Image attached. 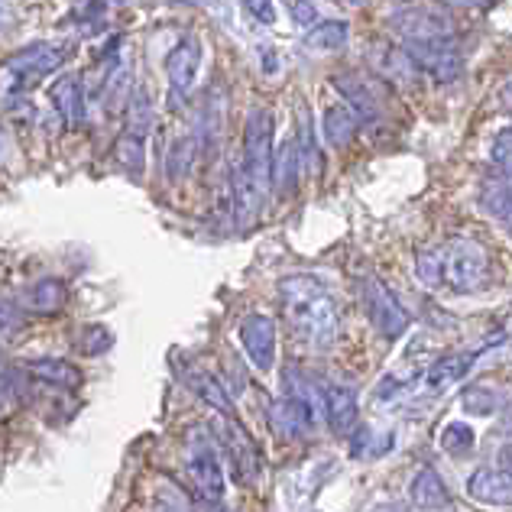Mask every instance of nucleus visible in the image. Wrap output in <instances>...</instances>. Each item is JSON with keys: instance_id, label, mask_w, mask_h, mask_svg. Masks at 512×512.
I'll use <instances>...</instances> for the list:
<instances>
[{"instance_id": "f257e3e1", "label": "nucleus", "mask_w": 512, "mask_h": 512, "mask_svg": "<svg viewBox=\"0 0 512 512\" xmlns=\"http://www.w3.org/2000/svg\"><path fill=\"white\" fill-rule=\"evenodd\" d=\"M279 308L286 328L305 350H331L341 334V305L318 276L295 273L279 282Z\"/></svg>"}, {"instance_id": "f03ea898", "label": "nucleus", "mask_w": 512, "mask_h": 512, "mask_svg": "<svg viewBox=\"0 0 512 512\" xmlns=\"http://www.w3.org/2000/svg\"><path fill=\"white\" fill-rule=\"evenodd\" d=\"M273 111L269 107L253 104L244 124V156H240V169L234 179V211L240 214L260 211L266 198V185H273Z\"/></svg>"}, {"instance_id": "7ed1b4c3", "label": "nucleus", "mask_w": 512, "mask_h": 512, "mask_svg": "<svg viewBox=\"0 0 512 512\" xmlns=\"http://www.w3.org/2000/svg\"><path fill=\"white\" fill-rule=\"evenodd\" d=\"M438 253V289L454 295H474L490 279V256L474 237H451L448 244L435 247Z\"/></svg>"}, {"instance_id": "20e7f679", "label": "nucleus", "mask_w": 512, "mask_h": 512, "mask_svg": "<svg viewBox=\"0 0 512 512\" xmlns=\"http://www.w3.org/2000/svg\"><path fill=\"white\" fill-rule=\"evenodd\" d=\"M127 111H130V117H127L124 133L117 137L114 159H117V166L124 169L127 175L140 179V175H143V163H146V133H150V120H153L150 94H146L143 88H137V91H133Z\"/></svg>"}, {"instance_id": "39448f33", "label": "nucleus", "mask_w": 512, "mask_h": 512, "mask_svg": "<svg viewBox=\"0 0 512 512\" xmlns=\"http://www.w3.org/2000/svg\"><path fill=\"white\" fill-rule=\"evenodd\" d=\"M406 56L415 72L428 75L438 85H448L461 75V49H457L454 36L415 39V43H406Z\"/></svg>"}, {"instance_id": "423d86ee", "label": "nucleus", "mask_w": 512, "mask_h": 512, "mask_svg": "<svg viewBox=\"0 0 512 512\" xmlns=\"http://www.w3.org/2000/svg\"><path fill=\"white\" fill-rule=\"evenodd\" d=\"M360 299H363V312H367L370 325L380 331L383 338L396 341L409 331V312L376 276H367L360 282Z\"/></svg>"}, {"instance_id": "0eeeda50", "label": "nucleus", "mask_w": 512, "mask_h": 512, "mask_svg": "<svg viewBox=\"0 0 512 512\" xmlns=\"http://www.w3.org/2000/svg\"><path fill=\"white\" fill-rule=\"evenodd\" d=\"M69 56L65 43H33L20 49L17 56L7 62V75L13 78V88H30L36 82H43L46 75H52Z\"/></svg>"}, {"instance_id": "6e6552de", "label": "nucleus", "mask_w": 512, "mask_h": 512, "mask_svg": "<svg viewBox=\"0 0 512 512\" xmlns=\"http://www.w3.org/2000/svg\"><path fill=\"white\" fill-rule=\"evenodd\" d=\"M198 69H201V43L198 36H185L179 39L169 56H166V78H169V98L172 104L188 101L195 82H198Z\"/></svg>"}, {"instance_id": "1a4fd4ad", "label": "nucleus", "mask_w": 512, "mask_h": 512, "mask_svg": "<svg viewBox=\"0 0 512 512\" xmlns=\"http://www.w3.org/2000/svg\"><path fill=\"white\" fill-rule=\"evenodd\" d=\"M185 474H188V483H192V490L201 503H208L211 509L221 506L224 470H221L218 454L211 451V444H195L192 457H188V464H185Z\"/></svg>"}, {"instance_id": "9d476101", "label": "nucleus", "mask_w": 512, "mask_h": 512, "mask_svg": "<svg viewBox=\"0 0 512 512\" xmlns=\"http://www.w3.org/2000/svg\"><path fill=\"white\" fill-rule=\"evenodd\" d=\"M237 338L256 370H263V373L273 370V363H276V321L273 318L263 312L247 315L240 321Z\"/></svg>"}, {"instance_id": "9b49d317", "label": "nucleus", "mask_w": 512, "mask_h": 512, "mask_svg": "<svg viewBox=\"0 0 512 512\" xmlns=\"http://www.w3.org/2000/svg\"><path fill=\"white\" fill-rule=\"evenodd\" d=\"M396 26L406 36V43L415 39H438V36H451V20L448 13L438 7H406L396 13Z\"/></svg>"}, {"instance_id": "f8f14e48", "label": "nucleus", "mask_w": 512, "mask_h": 512, "mask_svg": "<svg viewBox=\"0 0 512 512\" xmlns=\"http://www.w3.org/2000/svg\"><path fill=\"white\" fill-rule=\"evenodd\" d=\"M357 419H360V402L354 389L341 383L325 386V422L331 425L334 435H354L360 428Z\"/></svg>"}, {"instance_id": "ddd939ff", "label": "nucleus", "mask_w": 512, "mask_h": 512, "mask_svg": "<svg viewBox=\"0 0 512 512\" xmlns=\"http://www.w3.org/2000/svg\"><path fill=\"white\" fill-rule=\"evenodd\" d=\"M65 295H69V292H65V282H62V279H56V276H43V279H36V282H30V286L23 289L20 305H23V312H26V315L49 318V315L62 312Z\"/></svg>"}, {"instance_id": "4468645a", "label": "nucleus", "mask_w": 512, "mask_h": 512, "mask_svg": "<svg viewBox=\"0 0 512 512\" xmlns=\"http://www.w3.org/2000/svg\"><path fill=\"white\" fill-rule=\"evenodd\" d=\"M467 496L483 506H512V477L503 470L480 467L467 480Z\"/></svg>"}, {"instance_id": "2eb2a0df", "label": "nucleus", "mask_w": 512, "mask_h": 512, "mask_svg": "<svg viewBox=\"0 0 512 512\" xmlns=\"http://www.w3.org/2000/svg\"><path fill=\"white\" fill-rule=\"evenodd\" d=\"M409 500L422 512H441L451 506V490H448V483L441 480L438 470L422 467L419 474L409 480Z\"/></svg>"}, {"instance_id": "dca6fc26", "label": "nucleus", "mask_w": 512, "mask_h": 512, "mask_svg": "<svg viewBox=\"0 0 512 512\" xmlns=\"http://www.w3.org/2000/svg\"><path fill=\"white\" fill-rule=\"evenodd\" d=\"M52 104H56L59 117L69 127H78L88 120V101H85V88L78 85V75H62L52 85Z\"/></svg>"}, {"instance_id": "f3484780", "label": "nucleus", "mask_w": 512, "mask_h": 512, "mask_svg": "<svg viewBox=\"0 0 512 512\" xmlns=\"http://www.w3.org/2000/svg\"><path fill=\"white\" fill-rule=\"evenodd\" d=\"M305 172V163H302V153L299 146H295V137H289L286 143H279L276 150V159H273V192L279 198H289L295 192V185H299V175Z\"/></svg>"}, {"instance_id": "a211bd4d", "label": "nucleus", "mask_w": 512, "mask_h": 512, "mask_svg": "<svg viewBox=\"0 0 512 512\" xmlns=\"http://www.w3.org/2000/svg\"><path fill=\"white\" fill-rule=\"evenodd\" d=\"M357 130H360V114L350 104H334L325 111V117H321V133H325V140L331 146H338V150L354 140Z\"/></svg>"}, {"instance_id": "6ab92c4d", "label": "nucleus", "mask_w": 512, "mask_h": 512, "mask_svg": "<svg viewBox=\"0 0 512 512\" xmlns=\"http://www.w3.org/2000/svg\"><path fill=\"white\" fill-rule=\"evenodd\" d=\"M30 376L39 383H49V386H59V389H75L82 386V370H75L69 360H59V357H39L30 360Z\"/></svg>"}, {"instance_id": "aec40b11", "label": "nucleus", "mask_w": 512, "mask_h": 512, "mask_svg": "<svg viewBox=\"0 0 512 512\" xmlns=\"http://www.w3.org/2000/svg\"><path fill=\"white\" fill-rule=\"evenodd\" d=\"M224 444H227V454H231V464H234V470H237V480L253 483V480H256V470H260V464H256V448H253V441H250L237 425H227Z\"/></svg>"}, {"instance_id": "412c9836", "label": "nucleus", "mask_w": 512, "mask_h": 512, "mask_svg": "<svg viewBox=\"0 0 512 512\" xmlns=\"http://www.w3.org/2000/svg\"><path fill=\"white\" fill-rule=\"evenodd\" d=\"M393 444H396L393 431H383L373 425H360L354 435H350V451H354V457H360V461H376V457L393 451Z\"/></svg>"}, {"instance_id": "4be33fe9", "label": "nucleus", "mask_w": 512, "mask_h": 512, "mask_svg": "<svg viewBox=\"0 0 512 512\" xmlns=\"http://www.w3.org/2000/svg\"><path fill=\"white\" fill-rule=\"evenodd\" d=\"M474 363H477V354H470V350H464V354H448V357L431 363L425 373V383L431 389H444V386L461 380V376H467V370L474 367Z\"/></svg>"}, {"instance_id": "5701e85b", "label": "nucleus", "mask_w": 512, "mask_h": 512, "mask_svg": "<svg viewBox=\"0 0 512 512\" xmlns=\"http://www.w3.org/2000/svg\"><path fill=\"white\" fill-rule=\"evenodd\" d=\"M334 85H338V91L344 94V104H350L360 114V120L363 117L370 120L380 114V101H376L370 82H363L357 75H341V78H334Z\"/></svg>"}, {"instance_id": "b1692460", "label": "nucleus", "mask_w": 512, "mask_h": 512, "mask_svg": "<svg viewBox=\"0 0 512 512\" xmlns=\"http://www.w3.org/2000/svg\"><path fill=\"white\" fill-rule=\"evenodd\" d=\"M350 39V26L344 20H321L318 26L305 33V46L315 49V52H334V49H344Z\"/></svg>"}, {"instance_id": "393cba45", "label": "nucleus", "mask_w": 512, "mask_h": 512, "mask_svg": "<svg viewBox=\"0 0 512 512\" xmlns=\"http://www.w3.org/2000/svg\"><path fill=\"white\" fill-rule=\"evenodd\" d=\"M480 205L483 211L490 214V218H496L500 224L512 227V185L509 182H490L487 188H483L480 195Z\"/></svg>"}, {"instance_id": "a878e982", "label": "nucleus", "mask_w": 512, "mask_h": 512, "mask_svg": "<svg viewBox=\"0 0 512 512\" xmlns=\"http://www.w3.org/2000/svg\"><path fill=\"white\" fill-rule=\"evenodd\" d=\"M295 146L302 153L305 172H318L321 166V153H318V140H315V120L308 114V107L299 111V130H295Z\"/></svg>"}, {"instance_id": "bb28decb", "label": "nucleus", "mask_w": 512, "mask_h": 512, "mask_svg": "<svg viewBox=\"0 0 512 512\" xmlns=\"http://www.w3.org/2000/svg\"><path fill=\"white\" fill-rule=\"evenodd\" d=\"M188 386H192L205 402H211V406L218 409L221 415H234V402H231V396H227V389L221 386L218 376L198 373V376H192V380H188Z\"/></svg>"}, {"instance_id": "cd10ccee", "label": "nucleus", "mask_w": 512, "mask_h": 512, "mask_svg": "<svg viewBox=\"0 0 512 512\" xmlns=\"http://www.w3.org/2000/svg\"><path fill=\"white\" fill-rule=\"evenodd\" d=\"M441 448H444V454H451V457L474 454V448H477V431L470 428L467 422H451L448 428L441 431Z\"/></svg>"}, {"instance_id": "c85d7f7f", "label": "nucleus", "mask_w": 512, "mask_h": 512, "mask_svg": "<svg viewBox=\"0 0 512 512\" xmlns=\"http://www.w3.org/2000/svg\"><path fill=\"white\" fill-rule=\"evenodd\" d=\"M500 402H503L500 393L490 386H483V383L464 389V396H461V406L467 415H493L496 409H500Z\"/></svg>"}, {"instance_id": "c756f323", "label": "nucleus", "mask_w": 512, "mask_h": 512, "mask_svg": "<svg viewBox=\"0 0 512 512\" xmlns=\"http://www.w3.org/2000/svg\"><path fill=\"white\" fill-rule=\"evenodd\" d=\"M78 350L82 354H88V357H98V354H104L107 347H111V334H107L104 328H98V325H91V328H85L82 334H78Z\"/></svg>"}, {"instance_id": "7c9ffc66", "label": "nucleus", "mask_w": 512, "mask_h": 512, "mask_svg": "<svg viewBox=\"0 0 512 512\" xmlns=\"http://www.w3.org/2000/svg\"><path fill=\"white\" fill-rule=\"evenodd\" d=\"M490 153L496 163H503V166H512V127H503L500 133L493 137V146H490Z\"/></svg>"}, {"instance_id": "2f4dec72", "label": "nucleus", "mask_w": 512, "mask_h": 512, "mask_svg": "<svg viewBox=\"0 0 512 512\" xmlns=\"http://www.w3.org/2000/svg\"><path fill=\"white\" fill-rule=\"evenodd\" d=\"M289 17L295 26H302V30H312V26H318V7L315 4H289Z\"/></svg>"}, {"instance_id": "473e14b6", "label": "nucleus", "mask_w": 512, "mask_h": 512, "mask_svg": "<svg viewBox=\"0 0 512 512\" xmlns=\"http://www.w3.org/2000/svg\"><path fill=\"white\" fill-rule=\"evenodd\" d=\"M244 7H247L250 17H256L260 23H273V20H276L273 4H263V0H250V4H244Z\"/></svg>"}, {"instance_id": "72a5a7b5", "label": "nucleus", "mask_w": 512, "mask_h": 512, "mask_svg": "<svg viewBox=\"0 0 512 512\" xmlns=\"http://www.w3.org/2000/svg\"><path fill=\"white\" fill-rule=\"evenodd\" d=\"M496 464H500L503 474L512 477V444H506V448H500V454H496Z\"/></svg>"}, {"instance_id": "f704fd0d", "label": "nucleus", "mask_w": 512, "mask_h": 512, "mask_svg": "<svg viewBox=\"0 0 512 512\" xmlns=\"http://www.w3.org/2000/svg\"><path fill=\"white\" fill-rule=\"evenodd\" d=\"M370 512H409V509L399 506V503H380V506H373Z\"/></svg>"}, {"instance_id": "c9c22d12", "label": "nucleus", "mask_w": 512, "mask_h": 512, "mask_svg": "<svg viewBox=\"0 0 512 512\" xmlns=\"http://www.w3.org/2000/svg\"><path fill=\"white\" fill-rule=\"evenodd\" d=\"M500 98H503V104H506V111H512V78H509V82L503 85Z\"/></svg>"}, {"instance_id": "e433bc0d", "label": "nucleus", "mask_w": 512, "mask_h": 512, "mask_svg": "<svg viewBox=\"0 0 512 512\" xmlns=\"http://www.w3.org/2000/svg\"><path fill=\"white\" fill-rule=\"evenodd\" d=\"M500 179L512 185V166H503V172H500Z\"/></svg>"}, {"instance_id": "4c0bfd02", "label": "nucleus", "mask_w": 512, "mask_h": 512, "mask_svg": "<svg viewBox=\"0 0 512 512\" xmlns=\"http://www.w3.org/2000/svg\"><path fill=\"white\" fill-rule=\"evenodd\" d=\"M211 512H231V509H224V506H214Z\"/></svg>"}]
</instances>
